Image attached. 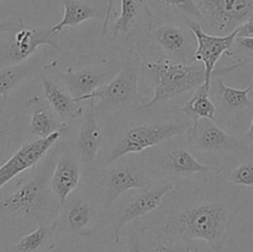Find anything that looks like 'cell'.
<instances>
[{
  "label": "cell",
  "instance_id": "obj_27",
  "mask_svg": "<svg viewBox=\"0 0 253 252\" xmlns=\"http://www.w3.org/2000/svg\"><path fill=\"white\" fill-rule=\"evenodd\" d=\"M225 178L234 185L253 188V155L247 156L246 160L230 170Z\"/></svg>",
  "mask_w": 253,
  "mask_h": 252
},
{
  "label": "cell",
  "instance_id": "obj_2",
  "mask_svg": "<svg viewBox=\"0 0 253 252\" xmlns=\"http://www.w3.org/2000/svg\"><path fill=\"white\" fill-rule=\"evenodd\" d=\"M59 151L61 142L58 141L40 162L29 180L22 183L14 193L0 199V212L43 222L41 215L49 199L51 177L61 153Z\"/></svg>",
  "mask_w": 253,
  "mask_h": 252
},
{
  "label": "cell",
  "instance_id": "obj_14",
  "mask_svg": "<svg viewBox=\"0 0 253 252\" xmlns=\"http://www.w3.org/2000/svg\"><path fill=\"white\" fill-rule=\"evenodd\" d=\"M153 41L178 63H192L197 51V37L192 30L173 24H162L152 32Z\"/></svg>",
  "mask_w": 253,
  "mask_h": 252
},
{
  "label": "cell",
  "instance_id": "obj_40",
  "mask_svg": "<svg viewBox=\"0 0 253 252\" xmlns=\"http://www.w3.org/2000/svg\"><path fill=\"white\" fill-rule=\"evenodd\" d=\"M2 1H4V0H0V6H1V4H2Z\"/></svg>",
  "mask_w": 253,
  "mask_h": 252
},
{
  "label": "cell",
  "instance_id": "obj_13",
  "mask_svg": "<svg viewBox=\"0 0 253 252\" xmlns=\"http://www.w3.org/2000/svg\"><path fill=\"white\" fill-rule=\"evenodd\" d=\"M61 217L57 220L68 236L73 239L90 236L96 230V211L90 202L81 194L69 195L63 205Z\"/></svg>",
  "mask_w": 253,
  "mask_h": 252
},
{
  "label": "cell",
  "instance_id": "obj_21",
  "mask_svg": "<svg viewBox=\"0 0 253 252\" xmlns=\"http://www.w3.org/2000/svg\"><path fill=\"white\" fill-rule=\"evenodd\" d=\"M160 166L166 174L174 177H190L198 173H208L217 169L200 163L187 148L170 150L161 157Z\"/></svg>",
  "mask_w": 253,
  "mask_h": 252
},
{
  "label": "cell",
  "instance_id": "obj_18",
  "mask_svg": "<svg viewBox=\"0 0 253 252\" xmlns=\"http://www.w3.org/2000/svg\"><path fill=\"white\" fill-rule=\"evenodd\" d=\"M47 59H48L47 51L43 49L40 53H35L22 63L0 67V96L6 98L25 79L43 69Z\"/></svg>",
  "mask_w": 253,
  "mask_h": 252
},
{
  "label": "cell",
  "instance_id": "obj_22",
  "mask_svg": "<svg viewBox=\"0 0 253 252\" xmlns=\"http://www.w3.org/2000/svg\"><path fill=\"white\" fill-rule=\"evenodd\" d=\"M58 230V222L51 224L40 222L39 227L29 232L12 246V252H51L53 251L56 242L54 235Z\"/></svg>",
  "mask_w": 253,
  "mask_h": 252
},
{
  "label": "cell",
  "instance_id": "obj_20",
  "mask_svg": "<svg viewBox=\"0 0 253 252\" xmlns=\"http://www.w3.org/2000/svg\"><path fill=\"white\" fill-rule=\"evenodd\" d=\"M25 106L31 111L29 130L36 137H48L57 131H63L68 126L67 123L57 120L51 109L40 95H34L27 99L25 101Z\"/></svg>",
  "mask_w": 253,
  "mask_h": 252
},
{
  "label": "cell",
  "instance_id": "obj_38",
  "mask_svg": "<svg viewBox=\"0 0 253 252\" xmlns=\"http://www.w3.org/2000/svg\"><path fill=\"white\" fill-rule=\"evenodd\" d=\"M0 136H1V132H0ZM1 143H2V141H1V138H0V160H1V157H2V155H1Z\"/></svg>",
  "mask_w": 253,
  "mask_h": 252
},
{
  "label": "cell",
  "instance_id": "obj_26",
  "mask_svg": "<svg viewBox=\"0 0 253 252\" xmlns=\"http://www.w3.org/2000/svg\"><path fill=\"white\" fill-rule=\"evenodd\" d=\"M121 1V14L118 17L113 26L114 36L120 34H126L130 31L132 25L136 22L141 12L140 0H120Z\"/></svg>",
  "mask_w": 253,
  "mask_h": 252
},
{
  "label": "cell",
  "instance_id": "obj_29",
  "mask_svg": "<svg viewBox=\"0 0 253 252\" xmlns=\"http://www.w3.org/2000/svg\"><path fill=\"white\" fill-rule=\"evenodd\" d=\"M231 57L245 64L253 63V37H236L232 44Z\"/></svg>",
  "mask_w": 253,
  "mask_h": 252
},
{
  "label": "cell",
  "instance_id": "obj_24",
  "mask_svg": "<svg viewBox=\"0 0 253 252\" xmlns=\"http://www.w3.org/2000/svg\"><path fill=\"white\" fill-rule=\"evenodd\" d=\"M63 19L51 27L54 34H59L64 27L78 26L82 22L96 16V10L94 7L78 0H63Z\"/></svg>",
  "mask_w": 253,
  "mask_h": 252
},
{
  "label": "cell",
  "instance_id": "obj_15",
  "mask_svg": "<svg viewBox=\"0 0 253 252\" xmlns=\"http://www.w3.org/2000/svg\"><path fill=\"white\" fill-rule=\"evenodd\" d=\"M81 182V165L79 157L74 152H63L54 165L51 177V190L63 205L69 195Z\"/></svg>",
  "mask_w": 253,
  "mask_h": 252
},
{
  "label": "cell",
  "instance_id": "obj_37",
  "mask_svg": "<svg viewBox=\"0 0 253 252\" xmlns=\"http://www.w3.org/2000/svg\"><path fill=\"white\" fill-rule=\"evenodd\" d=\"M155 252H167V251H166L165 247H163L162 245L156 244V246H155Z\"/></svg>",
  "mask_w": 253,
  "mask_h": 252
},
{
  "label": "cell",
  "instance_id": "obj_23",
  "mask_svg": "<svg viewBox=\"0 0 253 252\" xmlns=\"http://www.w3.org/2000/svg\"><path fill=\"white\" fill-rule=\"evenodd\" d=\"M182 111L193 123V125L199 123L200 119H210L215 120L217 108L210 98V88L207 84H202L195 89L192 98L183 105Z\"/></svg>",
  "mask_w": 253,
  "mask_h": 252
},
{
  "label": "cell",
  "instance_id": "obj_12",
  "mask_svg": "<svg viewBox=\"0 0 253 252\" xmlns=\"http://www.w3.org/2000/svg\"><path fill=\"white\" fill-rule=\"evenodd\" d=\"M104 207L109 209L120 195L131 189H146L152 185V180L145 170L131 163H120L105 168L103 172Z\"/></svg>",
  "mask_w": 253,
  "mask_h": 252
},
{
  "label": "cell",
  "instance_id": "obj_16",
  "mask_svg": "<svg viewBox=\"0 0 253 252\" xmlns=\"http://www.w3.org/2000/svg\"><path fill=\"white\" fill-rule=\"evenodd\" d=\"M44 68L54 72L64 84L68 93L78 101L79 98L91 94L96 89L105 84L106 73L99 69H82V71H73L72 68L61 71L57 67L56 62L51 64H46Z\"/></svg>",
  "mask_w": 253,
  "mask_h": 252
},
{
  "label": "cell",
  "instance_id": "obj_36",
  "mask_svg": "<svg viewBox=\"0 0 253 252\" xmlns=\"http://www.w3.org/2000/svg\"><path fill=\"white\" fill-rule=\"evenodd\" d=\"M106 252H127V251H126V247H124L120 242H114V246Z\"/></svg>",
  "mask_w": 253,
  "mask_h": 252
},
{
  "label": "cell",
  "instance_id": "obj_28",
  "mask_svg": "<svg viewBox=\"0 0 253 252\" xmlns=\"http://www.w3.org/2000/svg\"><path fill=\"white\" fill-rule=\"evenodd\" d=\"M152 237L137 226L133 225V229L126 239V251L127 252H155V245H152Z\"/></svg>",
  "mask_w": 253,
  "mask_h": 252
},
{
  "label": "cell",
  "instance_id": "obj_19",
  "mask_svg": "<svg viewBox=\"0 0 253 252\" xmlns=\"http://www.w3.org/2000/svg\"><path fill=\"white\" fill-rule=\"evenodd\" d=\"M39 78L42 84L44 98H46L47 103L51 105L54 114L58 116L59 120L67 123V121L77 118L82 110L79 108V101H77L71 94L67 93L68 90L56 83L52 77L41 73Z\"/></svg>",
  "mask_w": 253,
  "mask_h": 252
},
{
  "label": "cell",
  "instance_id": "obj_10",
  "mask_svg": "<svg viewBox=\"0 0 253 252\" xmlns=\"http://www.w3.org/2000/svg\"><path fill=\"white\" fill-rule=\"evenodd\" d=\"M177 188L174 182H160L156 185L142 189V192L136 195L132 200L127 203L115 216L114 220V242H120L121 230L130 222L147 216L151 212L156 211L162 205L163 198L168 193L173 192Z\"/></svg>",
  "mask_w": 253,
  "mask_h": 252
},
{
  "label": "cell",
  "instance_id": "obj_11",
  "mask_svg": "<svg viewBox=\"0 0 253 252\" xmlns=\"http://www.w3.org/2000/svg\"><path fill=\"white\" fill-rule=\"evenodd\" d=\"M61 133L62 131H57L48 137H37L35 140L27 141L11 157L1 163L0 165V188L7 184L20 173L39 165L43 160L44 156L58 142Z\"/></svg>",
  "mask_w": 253,
  "mask_h": 252
},
{
  "label": "cell",
  "instance_id": "obj_30",
  "mask_svg": "<svg viewBox=\"0 0 253 252\" xmlns=\"http://www.w3.org/2000/svg\"><path fill=\"white\" fill-rule=\"evenodd\" d=\"M163 5L178 10L187 16V20H195L202 22V12L195 0H160Z\"/></svg>",
  "mask_w": 253,
  "mask_h": 252
},
{
  "label": "cell",
  "instance_id": "obj_5",
  "mask_svg": "<svg viewBox=\"0 0 253 252\" xmlns=\"http://www.w3.org/2000/svg\"><path fill=\"white\" fill-rule=\"evenodd\" d=\"M193 123H153L138 124L123 132L118 142L106 157L105 166H110L124 156L143 152L151 147L179 137L189 131Z\"/></svg>",
  "mask_w": 253,
  "mask_h": 252
},
{
  "label": "cell",
  "instance_id": "obj_6",
  "mask_svg": "<svg viewBox=\"0 0 253 252\" xmlns=\"http://www.w3.org/2000/svg\"><path fill=\"white\" fill-rule=\"evenodd\" d=\"M202 12V26L209 34H231L253 19V0H195Z\"/></svg>",
  "mask_w": 253,
  "mask_h": 252
},
{
  "label": "cell",
  "instance_id": "obj_17",
  "mask_svg": "<svg viewBox=\"0 0 253 252\" xmlns=\"http://www.w3.org/2000/svg\"><path fill=\"white\" fill-rule=\"evenodd\" d=\"M101 145V131L96 120L94 105L84 111V119L76 141V151L85 167H90L96 160Z\"/></svg>",
  "mask_w": 253,
  "mask_h": 252
},
{
  "label": "cell",
  "instance_id": "obj_35",
  "mask_svg": "<svg viewBox=\"0 0 253 252\" xmlns=\"http://www.w3.org/2000/svg\"><path fill=\"white\" fill-rule=\"evenodd\" d=\"M244 140L246 141V142L249 143L251 147H253V110H252V120H251V123H250V126H249V128H247L246 133H245Z\"/></svg>",
  "mask_w": 253,
  "mask_h": 252
},
{
  "label": "cell",
  "instance_id": "obj_8",
  "mask_svg": "<svg viewBox=\"0 0 253 252\" xmlns=\"http://www.w3.org/2000/svg\"><path fill=\"white\" fill-rule=\"evenodd\" d=\"M190 147L199 152H241L253 155V147L244 138H237L220 128L214 120L200 119L187 132Z\"/></svg>",
  "mask_w": 253,
  "mask_h": 252
},
{
  "label": "cell",
  "instance_id": "obj_31",
  "mask_svg": "<svg viewBox=\"0 0 253 252\" xmlns=\"http://www.w3.org/2000/svg\"><path fill=\"white\" fill-rule=\"evenodd\" d=\"M165 250L167 252H225L215 249L212 245L203 240H188L173 245L172 247H165Z\"/></svg>",
  "mask_w": 253,
  "mask_h": 252
},
{
  "label": "cell",
  "instance_id": "obj_4",
  "mask_svg": "<svg viewBox=\"0 0 253 252\" xmlns=\"http://www.w3.org/2000/svg\"><path fill=\"white\" fill-rule=\"evenodd\" d=\"M145 68V62L135 51H128L127 61L120 71V73L106 84L101 85L91 94L84 95L78 101L99 99L103 105H106L111 110H119L128 106L140 108L146 103L145 96L141 95L138 90V82Z\"/></svg>",
  "mask_w": 253,
  "mask_h": 252
},
{
  "label": "cell",
  "instance_id": "obj_41",
  "mask_svg": "<svg viewBox=\"0 0 253 252\" xmlns=\"http://www.w3.org/2000/svg\"><path fill=\"white\" fill-rule=\"evenodd\" d=\"M68 252H77V251H68Z\"/></svg>",
  "mask_w": 253,
  "mask_h": 252
},
{
  "label": "cell",
  "instance_id": "obj_1",
  "mask_svg": "<svg viewBox=\"0 0 253 252\" xmlns=\"http://www.w3.org/2000/svg\"><path fill=\"white\" fill-rule=\"evenodd\" d=\"M227 183L222 175L221 180L183 194L174 204L166 205L162 211L141 225H133L165 247L188 240H203L225 251L241 208L239 192Z\"/></svg>",
  "mask_w": 253,
  "mask_h": 252
},
{
  "label": "cell",
  "instance_id": "obj_32",
  "mask_svg": "<svg viewBox=\"0 0 253 252\" xmlns=\"http://www.w3.org/2000/svg\"><path fill=\"white\" fill-rule=\"evenodd\" d=\"M24 29V22L20 17H10V19H0V35L1 34H16Z\"/></svg>",
  "mask_w": 253,
  "mask_h": 252
},
{
  "label": "cell",
  "instance_id": "obj_7",
  "mask_svg": "<svg viewBox=\"0 0 253 252\" xmlns=\"http://www.w3.org/2000/svg\"><path fill=\"white\" fill-rule=\"evenodd\" d=\"M51 46L59 52L58 34L52 32L51 27L22 29L12 34L9 40L0 42V67L15 66L25 62L36 53L40 46Z\"/></svg>",
  "mask_w": 253,
  "mask_h": 252
},
{
  "label": "cell",
  "instance_id": "obj_39",
  "mask_svg": "<svg viewBox=\"0 0 253 252\" xmlns=\"http://www.w3.org/2000/svg\"><path fill=\"white\" fill-rule=\"evenodd\" d=\"M0 252H7L6 250H5L4 247H2V245H1V244H0Z\"/></svg>",
  "mask_w": 253,
  "mask_h": 252
},
{
  "label": "cell",
  "instance_id": "obj_25",
  "mask_svg": "<svg viewBox=\"0 0 253 252\" xmlns=\"http://www.w3.org/2000/svg\"><path fill=\"white\" fill-rule=\"evenodd\" d=\"M253 90V82L245 89H236L227 86L224 82H219L217 91L221 96L222 108L227 111L253 110V100L250 99V93Z\"/></svg>",
  "mask_w": 253,
  "mask_h": 252
},
{
  "label": "cell",
  "instance_id": "obj_33",
  "mask_svg": "<svg viewBox=\"0 0 253 252\" xmlns=\"http://www.w3.org/2000/svg\"><path fill=\"white\" fill-rule=\"evenodd\" d=\"M237 37H253V19L237 27Z\"/></svg>",
  "mask_w": 253,
  "mask_h": 252
},
{
  "label": "cell",
  "instance_id": "obj_34",
  "mask_svg": "<svg viewBox=\"0 0 253 252\" xmlns=\"http://www.w3.org/2000/svg\"><path fill=\"white\" fill-rule=\"evenodd\" d=\"M113 4H114V0H108V7H106L105 17H104V22H103V35L108 34V25H109V19H110V15H111V10H113Z\"/></svg>",
  "mask_w": 253,
  "mask_h": 252
},
{
  "label": "cell",
  "instance_id": "obj_9",
  "mask_svg": "<svg viewBox=\"0 0 253 252\" xmlns=\"http://www.w3.org/2000/svg\"><path fill=\"white\" fill-rule=\"evenodd\" d=\"M185 24L197 37L198 46L194 54V62L198 61L204 64L205 73H207L205 84L208 88H211V79L220 57L224 53L231 57V48L237 37V30L232 31L231 34L221 36V35H212L207 32L203 29L202 24L195 20L188 19Z\"/></svg>",
  "mask_w": 253,
  "mask_h": 252
},
{
  "label": "cell",
  "instance_id": "obj_3",
  "mask_svg": "<svg viewBox=\"0 0 253 252\" xmlns=\"http://www.w3.org/2000/svg\"><path fill=\"white\" fill-rule=\"evenodd\" d=\"M145 68L155 74V93L151 100L138 109H150L170 100L187 91L197 89L205 83L207 73L202 62L178 63L169 57H162L156 62H145Z\"/></svg>",
  "mask_w": 253,
  "mask_h": 252
}]
</instances>
